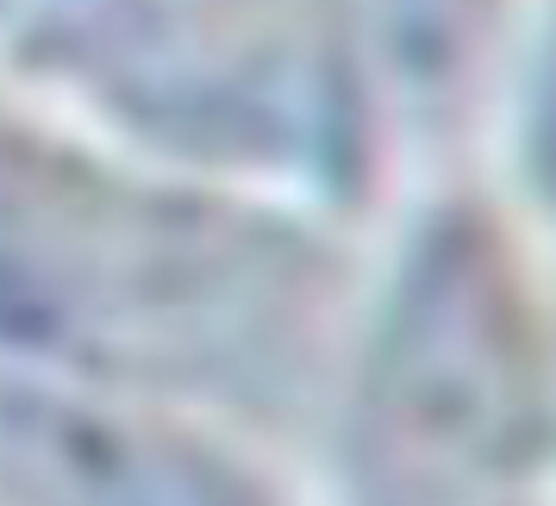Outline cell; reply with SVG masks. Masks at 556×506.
<instances>
[{
    "mask_svg": "<svg viewBox=\"0 0 556 506\" xmlns=\"http://www.w3.org/2000/svg\"><path fill=\"white\" fill-rule=\"evenodd\" d=\"M319 313L313 251L244 206L0 126V331L81 376L263 401Z\"/></svg>",
    "mask_w": 556,
    "mask_h": 506,
    "instance_id": "obj_1",
    "label": "cell"
},
{
    "mask_svg": "<svg viewBox=\"0 0 556 506\" xmlns=\"http://www.w3.org/2000/svg\"><path fill=\"white\" fill-rule=\"evenodd\" d=\"M544 369L501 244L426 231L381 313L351 426L356 506H538Z\"/></svg>",
    "mask_w": 556,
    "mask_h": 506,
    "instance_id": "obj_2",
    "label": "cell"
},
{
    "mask_svg": "<svg viewBox=\"0 0 556 506\" xmlns=\"http://www.w3.org/2000/svg\"><path fill=\"white\" fill-rule=\"evenodd\" d=\"M106 94L206 156H319L331 76L288 0H70Z\"/></svg>",
    "mask_w": 556,
    "mask_h": 506,
    "instance_id": "obj_3",
    "label": "cell"
},
{
    "mask_svg": "<svg viewBox=\"0 0 556 506\" xmlns=\"http://www.w3.org/2000/svg\"><path fill=\"white\" fill-rule=\"evenodd\" d=\"M0 506H269L226 451L88 388H0Z\"/></svg>",
    "mask_w": 556,
    "mask_h": 506,
    "instance_id": "obj_4",
    "label": "cell"
}]
</instances>
